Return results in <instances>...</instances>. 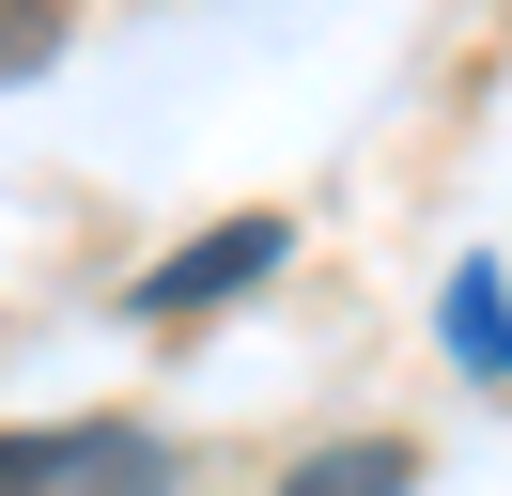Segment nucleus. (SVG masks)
Instances as JSON below:
<instances>
[{
  "label": "nucleus",
  "instance_id": "7ed1b4c3",
  "mask_svg": "<svg viewBox=\"0 0 512 496\" xmlns=\"http://www.w3.org/2000/svg\"><path fill=\"white\" fill-rule=\"evenodd\" d=\"M280 496H419V450L404 434H342V450L280 465Z\"/></svg>",
  "mask_w": 512,
  "mask_h": 496
},
{
  "label": "nucleus",
  "instance_id": "39448f33",
  "mask_svg": "<svg viewBox=\"0 0 512 496\" xmlns=\"http://www.w3.org/2000/svg\"><path fill=\"white\" fill-rule=\"evenodd\" d=\"M47 47H63V0H0V78H32Z\"/></svg>",
  "mask_w": 512,
  "mask_h": 496
},
{
  "label": "nucleus",
  "instance_id": "f03ea898",
  "mask_svg": "<svg viewBox=\"0 0 512 496\" xmlns=\"http://www.w3.org/2000/svg\"><path fill=\"white\" fill-rule=\"evenodd\" d=\"M280 217H218V233H187V248H171V264L156 279H140V326H187V310H233V295H249V279L264 264H280Z\"/></svg>",
  "mask_w": 512,
  "mask_h": 496
},
{
  "label": "nucleus",
  "instance_id": "20e7f679",
  "mask_svg": "<svg viewBox=\"0 0 512 496\" xmlns=\"http://www.w3.org/2000/svg\"><path fill=\"white\" fill-rule=\"evenodd\" d=\"M435 326H450V357H466V372H497V388H512V295H497V264H450Z\"/></svg>",
  "mask_w": 512,
  "mask_h": 496
},
{
  "label": "nucleus",
  "instance_id": "f257e3e1",
  "mask_svg": "<svg viewBox=\"0 0 512 496\" xmlns=\"http://www.w3.org/2000/svg\"><path fill=\"white\" fill-rule=\"evenodd\" d=\"M187 450L140 419H16L0 434V496H171Z\"/></svg>",
  "mask_w": 512,
  "mask_h": 496
}]
</instances>
